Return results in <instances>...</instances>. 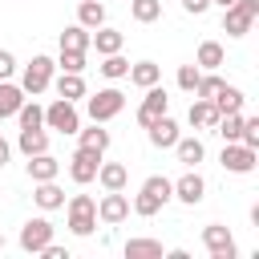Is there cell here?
Instances as JSON below:
<instances>
[{"mask_svg":"<svg viewBox=\"0 0 259 259\" xmlns=\"http://www.w3.org/2000/svg\"><path fill=\"white\" fill-rule=\"evenodd\" d=\"M174 198V186H170V178H162V174H150L146 182H142V190H138V198H134V214H142V219H154L166 202Z\"/></svg>","mask_w":259,"mask_h":259,"instance_id":"1","label":"cell"},{"mask_svg":"<svg viewBox=\"0 0 259 259\" xmlns=\"http://www.w3.org/2000/svg\"><path fill=\"white\" fill-rule=\"evenodd\" d=\"M65 214H69V231H73L77 239H89V235L97 231V202H93L89 194H73V198L65 202Z\"/></svg>","mask_w":259,"mask_h":259,"instance_id":"2","label":"cell"},{"mask_svg":"<svg viewBox=\"0 0 259 259\" xmlns=\"http://www.w3.org/2000/svg\"><path fill=\"white\" fill-rule=\"evenodd\" d=\"M85 109H89V117H93V121H101V125H105L109 117H117V113L125 109V93H121V89H113V85H109V89H97V93H89V97H85Z\"/></svg>","mask_w":259,"mask_h":259,"instance_id":"3","label":"cell"},{"mask_svg":"<svg viewBox=\"0 0 259 259\" xmlns=\"http://www.w3.org/2000/svg\"><path fill=\"white\" fill-rule=\"evenodd\" d=\"M53 69H57V61L53 57H45V53H36L28 65H24V77H20V89L24 93H45L49 85H53Z\"/></svg>","mask_w":259,"mask_h":259,"instance_id":"4","label":"cell"},{"mask_svg":"<svg viewBox=\"0 0 259 259\" xmlns=\"http://www.w3.org/2000/svg\"><path fill=\"white\" fill-rule=\"evenodd\" d=\"M255 16H259V0H235L231 8H223V32H231V36H247Z\"/></svg>","mask_w":259,"mask_h":259,"instance_id":"5","label":"cell"},{"mask_svg":"<svg viewBox=\"0 0 259 259\" xmlns=\"http://www.w3.org/2000/svg\"><path fill=\"white\" fill-rule=\"evenodd\" d=\"M45 125L57 130V134H77V130H81V113H77L73 101L57 97L53 105H45Z\"/></svg>","mask_w":259,"mask_h":259,"instance_id":"6","label":"cell"},{"mask_svg":"<svg viewBox=\"0 0 259 259\" xmlns=\"http://www.w3.org/2000/svg\"><path fill=\"white\" fill-rule=\"evenodd\" d=\"M219 162H223V170H231V174H251V170L259 166V150H251V146H243V142H227L223 154H219Z\"/></svg>","mask_w":259,"mask_h":259,"instance_id":"7","label":"cell"},{"mask_svg":"<svg viewBox=\"0 0 259 259\" xmlns=\"http://www.w3.org/2000/svg\"><path fill=\"white\" fill-rule=\"evenodd\" d=\"M202 247L210 251V259H239V247H235L231 231H227V227H219V223L202 227Z\"/></svg>","mask_w":259,"mask_h":259,"instance_id":"8","label":"cell"},{"mask_svg":"<svg viewBox=\"0 0 259 259\" xmlns=\"http://www.w3.org/2000/svg\"><path fill=\"white\" fill-rule=\"evenodd\" d=\"M97 166H101V154H97V150L77 146V150H73V158H69V178H73L77 186H85V182H93V178H97Z\"/></svg>","mask_w":259,"mask_h":259,"instance_id":"9","label":"cell"},{"mask_svg":"<svg viewBox=\"0 0 259 259\" xmlns=\"http://www.w3.org/2000/svg\"><path fill=\"white\" fill-rule=\"evenodd\" d=\"M97 219H101L105 227L125 223V219H130V198H125L121 190H105V198L97 202Z\"/></svg>","mask_w":259,"mask_h":259,"instance_id":"10","label":"cell"},{"mask_svg":"<svg viewBox=\"0 0 259 259\" xmlns=\"http://www.w3.org/2000/svg\"><path fill=\"white\" fill-rule=\"evenodd\" d=\"M45 243H53V223H49V219H28V223L20 227V247H24L28 255H40Z\"/></svg>","mask_w":259,"mask_h":259,"instance_id":"11","label":"cell"},{"mask_svg":"<svg viewBox=\"0 0 259 259\" xmlns=\"http://www.w3.org/2000/svg\"><path fill=\"white\" fill-rule=\"evenodd\" d=\"M166 109H170L166 89H162V85H150V89H146V97H142V105H138V125L146 130V125H150L154 117H162Z\"/></svg>","mask_w":259,"mask_h":259,"instance_id":"12","label":"cell"},{"mask_svg":"<svg viewBox=\"0 0 259 259\" xmlns=\"http://www.w3.org/2000/svg\"><path fill=\"white\" fill-rule=\"evenodd\" d=\"M170 186H174V198H178V202H186V206H198V202H202V194H206V182H202V174H198L194 166H190L178 182H170Z\"/></svg>","mask_w":259,"mask_h":259,"instance_id":"13","label":"cell"},{"mask_svg":"<svg viewBox=\"0 0 259 259\" xmlns=\"http://www.w3.org/2000/svg\"><path fill=\"white\" fill-rule=\"evenodd\" d=\"M146 134H150V146H158V150H170V146L178 142V121H174L170 113H162V117H154V121L146 125Z\"/></svg>","mask_w":259,"mask_h":259,"instance_id":"14","label":"cell"},{"mask_svg":"<svg viewBox=\"0 0 259 259\" xmlns=\"http://www.w3.org/2000/svg\"><path fill=\"white\" fill-rule=\"evenodd\" d=\"M121 45H125V36H121L117 28H105V24H101V28H93V32H89V49H97L101 57L121 53Z\"/></svg>","mask_w":259,"mask_h":259,"instance_id":"15","label":"cell"},{"mask_svg":"<svg viewBox=\"0 0 259 259\" xmlns=\"http://www.w3.org/2000/svg\"><path fill=\"white\" fill-rule=\"evenodd\" d=\"M170 150L178 154V162H182L186 170H190V166H198V162L206 158V146H202V138H182V134H178V142H174Z\"/></svg>","mask_w":259,"mask_h":259,"instance_id":"16","label":"cell"},{"mask_svg":"<svg viewBox=\"0 0 259 259\" xmlns=\"http://www.w3.org/2000/svg\"><path fill=\"white\" fill-rule=\"evenodd\" d=\"M57 174H61V162H57L49 150L28 158V178H32V182H49V178H57Z\"/></svg>","mask_w":259,"mask_h":259,"instance_id":"17","label":"cell"},{"mask_svg":"<svg viewBox=\"0 0 259 259\" xmlns=\"http://www.w3.org/2000/svg\"><path fill=\"white\" fill-rule=\"evenodd\" d=\"M32 186H36L32 198H36L40 210H57V206H65V190L57 186V178H49V182H32Z\"/></svg>","mask_w":259,"mask_h":259,"instance_id":"18","label":"cell"},{"mask_svg":"<svg viewBox=\"0 0 259 259\" xmlns=\"http://www.w3.org/2000/svg\"><path fill=\"white\" fill-rule=\"evenodd\" d=\"M186 117H190V125H194V130H214V121H219V109H214V101H202V97H194Z\"/></svg>","mask_w":259,"mask_h":259,"instance_id":"19","label":"cell"},{"mask_svg":"<svg viewBox=\"0 0 259 259\" xmlns=\"http://www.w3.org/2000/svg\"><path fill=\"white\" fill-rule=\"evenodd\" d=\"M16 146H20V154H24V158L45 154V150H49V130H45V125H36V130H20Z\"/></svg>","mask_w":259,"mask_h":259,"instance_id":"20","label":"cell"},{"mask_svg":"<svg viewBox=\"0 0 259 259\" xmlns=\"http://www.w3.org/2000/svg\"><path fill=\"white\" fill-rule=\"evenodd\" d=\"M97 182H101L105 190H125L130 170H125L121 162H101V166H97Z\"/></svg>","mask_w":259,"mask_h":259,"instance_id":"21","label":"cell"},{"mask_svg":"<svg viewBox=\"0 0 259 259\" xmlns=\"http://www.w3.org/2000/svg\"><path fill=\"white\" fill-rule=\"evenodd\" d=\"M223 61H227V53H223V45H219V40H202V45H198V53H194V65H198L202 73L219 69Z\"/></svg>","mask_w":259,"mask_h":259,"instance_id":"22","label":"cell"},{"mask_svg":"<svg viewBox=\"0 0 259 259\" xmlns=\"http://www.w3.org/2000/svg\"><path fill=\"white\" fill-rule=\"evenodd\" d=\"M109 130H101V121H93L89 130H77V146H85V150H97V154H105L109 150Z\"/></svg>","mask_w":259,"mask_h":259,"instance_id":"23","label":"cell"},{"mask_svg":"<svg viewBox=\"0 0 259 259\" xmlns=\"http://www.w3.org/2000/svg\"><path fill=\"white\" fill-rule=\"evenodd\" d=\"M20 105H24V89L12 85V81H0V121L4 117H16Z\"/></svg>","mask_w":259,"mask_h":259,"instance_id":"24","label":"cell"},{"mask_svg":"<svg viewBox=\"0 0 259 259\" xmlns=\"http://www.w3.org/2000/svg\"><path fill=\"white\" fill-rule=\"evenodd\" d=\"M138 89H150V85H158L162 81V69L154 65V61H138V65H130V73H125Z\"/></svg>","mask_w":259,"mask_h":259,"instance_id":"25","label":"cell"},{"mask_svg":"<svg viewBox=\"0 0 259 259\" xmlns=\"http://www.w3.org/2000/svg\"><path fill=\"white\" fill-rule=\"evenodd\" d=\"M77 24H85L89 32L101 28V24H105V4H101V0H81V4H77Z\"/></svg>","mask_w":259,"mask_h":259,"instance_id":"26","label":"cell"},{"mask_svg":"<svg viewBox=\"0 0 259 259\" xmlns=\"http://www.w3.org/2000/svg\"><path fill=\"white\" fill-rule=\"evenodd\" d=\"M247 105V97H243V89H235V85H223L219 93H214V109L219 113H239Z\"/></svg>","mask_w":259,"mask_h":259,"instance_id":"27","label":"cell"},{"mask_svg":"<svg viewBox=\"0 0 259 259\" xmlns=\"http://www.w3.org/2000/svg\"><path fill=\"white\" fill-rule=\"evenodd\" d=\"M162 243L158 239H130L125 243V259H162Z\"/></svg>","mask_w":259,"mask_h":259,"instance_id":"28","label":"cell"},{"mask_svg":"<svg viewBox=\"0 0 259 259\" xmlns=\"http://www.w3.org/2000/svg\"><path fill=\"white\" fill-rule=\"evenodd\" d=\"M57 97H65V101L85 97V77H81V73H61V77H57Z\"/></svg>","mask_w":259,"mask_h":259,"instance_id":"29","label":"cell"},{"mask_svg":"<svg viewBox=\"0 0 259 259\" xmlns=\"http://www.w3.org/2000/svg\"><path fill=\"white\" fill-rule=\"evenodd\" d=\"M61 49H73V53H89V28L85 24H69L61 32Z\"/></svg>","mask_w":259,"mask_h":259,"instance_id":"30","label":"cell"},{"mask_svg":"<svg viewBox=\"0 0 259 259\" xmlns=\"http://www.w3.org/2000/svg\"><path fill=\"white\" fill-rule=\"evenodd\" d=\"M130 16L138 24H154L162 16V0H130Z\"/></svg>","mask_w":259,"mask_h":259,"instance_id":"31","label":"cell"},{"mask_svg":"<svg viewBox=\"0 0 259 259\" xmlns=\"http://www.w3.org/2000/svg\"><path fill=\"white\" fill-rule=\"evenodd\" d=\"M227 81L219 77V69H210V73H198V85H194V97H202V101H214V93L223 89Z\"/></svg>","mask_w":259,"mask_h":259,"instance_id":"32","label":"cell"},{"mask_svg":"<svg viewBox=\"0 0 259 259\" xmlns=\"http://www.w3.org/2000/svg\"><path fill=\"white\" fill-rule=\"evenodd\" d=\"M16 117H20V130H36V125H45V105H36V101L24 97V105L16 109Z\"/></svg>","mask_w":259,"mask_h":259,"instance_id":"33","label":"cell"},{"mask_svg":"<svg viewBox=\"0 0 259 259\" xmlns=\"http://www.w3.org/2000/svg\"><path fill=\"white\" fill-rule=\"evenodd\" d=\"M101 73H105V77H109V81H121V77H125V73H130V61H125V57H121V53H109V57H105V61H101Z\"/></svg>","mask_w":259,"mask_h":259,"instance_id":"34","label":"cell"},{"mask_svg":"<svg viewBox=\"0 0 259 259\" xmlns=\"http://www.w3.org/2000/svg\"><path fill=\"white\" fill-rule=\"evenodd\" d=\"M57 65H61V73H85V53H73V49H61V57H57Z\"/></svg>","mask_w":259,"mask_h":259,"instance_id":"35","label":"cell"},{"mask_svg":"<svg viewBox=\"0 0 259 259\" xmlns=\"http://www.w3.org/2000/svg\"><path fill=\"white\" fill-rule=\"evenodd\" d=\"M239 142L259 150V117H243V130H239Z\"/></svg>","mask_w":259,"mask_h":259,"instance_id":"36","label":"cell"},{"mask_svg":"<svg viewBox=\"0 0 259 259\" xmlns=\"http://www.w3.org/2000/svg\"><path fill=\"white\" fill-rule=\"evenodd\" d=\"M198 65H178V89H186V93H194V85H198Z\"/></svg>","mask_w":259,"mask_h":259,"instance_id":"37","label":"cell"},{"mask_svg":"<svg viewBox=\"0 0 259 259\" xmlns=\"http://www.w3.org/2000/svg\"><path fill=\"white\" fill-rule=\"evenodd\" d=\"M12 73H16V57H12L8 49H0V81H8Z\"/></svg>","mask_w":259,"mask_h":259,"instance_id":"38","label":"cell"},{"mask_svg":"<svg viewBox=\"0 0 259 259\" xmlns=\"http://www.w3.org/2000/svg\"><path fill=\"white\" fill-rule=\"evenodd\" d=\"M40 255H45V259H69V251H65V247H57V243H45V247H40Z\"/></svg>","mask_w":259,"mask_h":259,"instance_id":"39","label":"cell"},{"mask_svg":"<svg viewBox=\"0 0 259 259\" xmlns=\"http://www.w3.org/2000/svg\"><path fill=\"white\" fill-rule=\"evenodd\" d=\"M182 8H186L190 16H202V12L210 8V0H182Z\"/></svg>","mask_w":259,"mask_h":259,"instance_id":"40","label":"cell"},{"mask_svg":"<svg viewBox=\"0 0 259 259\" xmlns=\"http://www.w3.org/2000/svg\"><path fill=\"white\" fill-rule=\"evenodd\" d=\"M8 154H12V146H8V142H4V138H0V166H4V162H8Z\"/></svg>","mask_w":259,"mask_h":259,"instance_id":"41","label":"cell"},{"mask_svg":"<svg viewBox=\"0 0 259 259\" xmlns=\"http://www.w3.org/2000/svg\"><path fill=\"white\" fill-rule=\"evenodd\" d=\"M210 4H219V8H231V4H235V0H210Z\"/></svg>","mask_w":259,"mask_h":259,"instance_id":"42","label":"cell"},{"mask_svg":"<svg viewBox=\"0 0 259 259\" xmlns=\"http://www.w3.org/2000/svg\"><path fill=\"white\" fill-rule=\"evenodd\" d=\"M0 251H4V235H0Z\"/></svg>","mask_w":259,"mask_h":259,"instance_id":"43","label":"cell"}]
</instances>
